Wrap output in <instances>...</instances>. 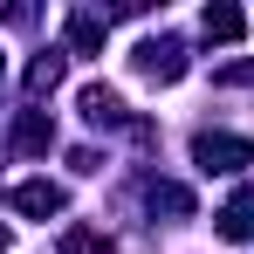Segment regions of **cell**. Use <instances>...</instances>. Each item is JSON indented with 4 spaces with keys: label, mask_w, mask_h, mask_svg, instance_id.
<instances>
[{
    "label": "cell",
    "mask_w": 254,
    "mask_h": 254,
    "mask_svg": "<svg viewBox=\"0 0 254 254\" xmlns=\"http://www.w3.org/2000/svg\"><path fill=\"white\" fill-rule=\"evenodd\" d=\"M130 69H137L144 83H179V76H186V42H179V35H151V42H137Z\"/></svg>",
    "instance_id": "cell-1"
},
{
    "label": "cell",
    "mask_w": 254,
    "mask_h": 254,
    "mask_svg": "<svg viewBox=\"0 0 254 254\" xmlns=\"http://www.w3.org/2000/svg\"><path fill=\"white\" fill-rule=\"evenodd\" d=\"M192 165L199 172H241V165H254V144L234 137V130H199L192 137Z\"/></svg>",
    "instance_id": "cell-2"
},
{
    "label": "cell",
    "mask_w": 254,
    "mask_h": 254,
    "mask_svg": "<svg viewBox=\"0 0 254 254\" xmlns=\"http://www.w3.org/2000/svg\"><path fill=\"white\" fill-rule=\"evenodd\" d=\"M62 206H69V192H62L55 179H28V186H14V213H28V220H55Z\"/></svg>",
    "instance_id": "cell-3"
},
{
    "label": "cell",
    "mask_w": 254,
    "mask_h": 254,
    "mask_svg": "<svg viewBox=\"0 0 254 254\" xmlns=\"http://www.w3.org/2000/svg\"><path fill=\"white\" fill-rule=\"evenodd\" d=\"M76 110H83L96 130H117V124H124V96H117L110 83H89L83 96H76Z\"/></svg>",
    "instance_id": "cell-4"
},
{
    "label": "cell",
    "mask_w": 254,
    "mask_h": 254,
    "mask_svg": "<svg viewBox=\"0 0 254 254\" xmlns=\"http://www.w3.org/2000/svg\"><path fill=\"white\" fill-rule=\"evenodd\" d=\"M14 151H28V158L55 151V124H48V110H21V117H14Z\"/></svg>",
    "instance_id": "cell-5"
},
{
    "label": "cell",
    "mask_w": 254,
    "mask_h": 254,
    "mask_svg": "<svg viewBox=\"0 0 254 254\" xmlns=\"http://www.w3.org/2000/svg\"><path fill=\"white\" fill-rule=\"evenodd\" d=\"M103 35H110V14H89V7L69 14V48L76 55H103Z\"/></svg>",
    "instance_id": "cell-6"
},
{
    "label": "cell",
    "mask_w": 254,
    "mask_h": 254,
    "mask_svg": "<svg viewBox=\"0 0 254 254\" xmlns=\"http://www.w3.org/2000/svg\"><path fill=\"white\" fill-rule=\"evenodd\" d=\"M213 220H220V241H254V186H248V192H234Z\"/></svg>",
    "instance_id": "cell-7"
},
{
    "label": "cell",
    "mask_w": 254,
    "mask_h": 254,
    "mask_svg": "<svg viewBox=\"0 0 254 254\" xmlns=\"http://www.w3.org/2000/svg\"><path fill=\"white\" fill-rule=\"evenodd\" d=\"M199 28H206V42H241V35H248V14H241V7H206Z\"/></svg>",
    "instance_id": "cell-8"
},
{
    "label": "cell",
    "mask_w": 254,
    "mask_h": 254,
    "mask_svg": "<svg viewBox=\"0 0 254 254\" xmlns=\"http://www.w3.org/2000/svg\"><path fill=\"white\" fill-rule=\"evenodd\" d=\"M21 83H28V96H48V89L62 83V48H42V55L28 62V76H21Z\"/></svg>",
    "instance_id": "cell-9"
},
{
    "label": "cell",
    "mask_w": 254,
    "mask_h": 254,
    "mask_svg": "<svg viewBox=\"0 0 254 254\" xmlns=\"http://www.w3.org/2000/svg\"><path fill=\"white\" fill-rule=\"evenodd\" d=\"M62 254H117V241L96 234V227H69V234H62Z\"/></svg>",
    "instance_id": "cell-10"
},
{
    "label": "cell",
    "mask_w": 254,
    "mask_h": 254,
    "mask_svg": "<svg viewBox=\"0 0 254 254\" xmlns=\"http://www.w3.org/2000/svg\"><path fill=\"white\" fill-rule=\"evenodd\" d=\"M151 206H165V213H192V192H186V186H172V179H151Z\"/></svg>",
    "instance_id": "cell-11"
},
{
    "label": "cell",
    "mask_w": 254,
    "mask_h": 254,
    "mask_svg": "<svg viewBox=\"0 0 254 254\" xmlns=\"http://www.w3.org/2000/svg\"><path fill=\"white\" fill-rule=\"evenodd\" d=\"M0 248H7V227H0Z\"/></svg>",
    "instance_id": "cell-12"
},
{
    "label": "cell",
    "mask_w": 254,
    "mask_h": 254,
    "mask_svg": "<svg viewBox=\"0 0 254 254\" xmlns=\"http://www.w3.org/2000/svg\"><path fill=\"white\" fill-rule=\"evenodd\" d=\"M0 76H7V62H0Z\"/></svg>",
    "instance_id": "cell-13"
}]
</instances>
